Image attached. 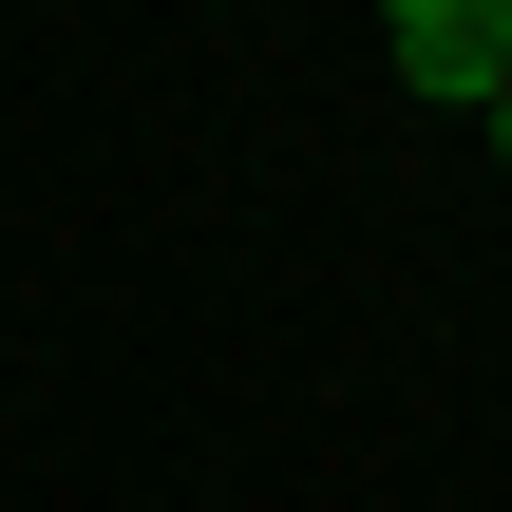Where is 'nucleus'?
<instances>
[{
  "instance_id": "obj_1",
  "label": "nucleus",
  "mask_w": 512,
  "mask_h": 512,
  "mask_svg": "<svg viewBox=\"0 0 512 512\" xmlns=\"http://www.w3.org/2000/svg\"><path fill=\"white\" fill-rule=\"evenodd\" d=\"M380 38H399L418 95H475V114H494V76H512V0H380Z\"/></svg>"
},
{
  "instance_id": "obj_2",
  "label": "nucleus",
  "mask_w": 512,
  "mask_h": 512,
  "mask_svg": "<svg viewBox=\"0 0 512 512\" xmlns=\"http://www.w3.org/2000/svg\"><path fill=\"white\" fill-rule=\"evenodd\" d=\"M494 152H512V76H494Z\"/></svg>"
}]
</instances>
